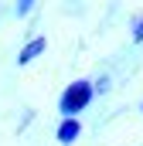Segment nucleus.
<instances>
[{
  "label": "nucleus",
  "instance_id": "obj_1",
  "mask_svg": "<svg viewBox=\"0 0 143 146\" xmlns=\"http://www.w3.org/2000/svg\"><path fill=\"white\" fill-rule=\"evenodd\" d=\"M92 95H96L92 82L78 78V82H72L68 88L61 92V99H58V112H61L65 119H78V112H82L89 102H92Z\"/></svg>",
  "mask_w": 143,
  "mask_h": 146
},
{
  "label": "nucleus",
  "instance_id": "obj_6",
  "mask_svg": "<svg viewBox=\"0 0 143 146\" xmlns=\"http://www.w3.org/2000/svg\"><path fill=\"white\" fill-rule=\"evenodd\" d=\"M140 109H143V106H140Z\"/></svg>",
  "mask_w": 143,
  "mask_h": 146
},
{
  "label": "nucleus",
  "instance_id": "obj_3",
  "mask_svg": "<svg viewBox=\"0 0 143 146\" xmlns=\"http://www.w3.org/2000/svg\"><path fill=\"white\" fill-rule=\"evenodd\" d=\"M44 51V37H34V41H27L24 48H21V54H17V65H31L37 54Z\"/></svg>",
  "mask_w": 143,
  "mask_h": 146
},
{
  "label": "nucleus",
  "instance_id": "obj_2",
  "mask_svg": "<svg viewBox=\"0 0 143 146\" xmlns=\"http://www.w3.org/2000/svg\"><path fill=\"white\" fill-rule=\"evenodd\" d=\"M55 136H58V143H65V146L75 143V139L82 136V122H78V119H61V126H58Z\"/></svg>",
  "mask_w": 143,
  "mask_h": 146
},
{
  "label": "nucleus",
  "instance_id": "obj_4",
  "mask_svg": "<svg viewBox=\"0 0 143 146\" xmlns=\"http://www.w3.org/2000/svg\"><path fill=\"white\" fill-rule=\"evenodd\" d=\"M133 41H143V17L133 21Z\"/></svg>",
  "mask_w": 143,
  "mask_h": 146
},
{
  "label": "nucleus",
  "instance_id": "obj_5",
  "mask_svg": "<svg viewBox=\"0 0 143 146\" xmlns=\"http://www.w3.org/2000/svg\"><path fill=\"white\" fill-rule=\"evenodd\" d=\"M31 7H34V3H31V0H21V3H17V14H21V17H24V14H27V10H31Z\"/></svg>",
  "mask_w": 143,
  "mask_h": 146
}]
</instances>
